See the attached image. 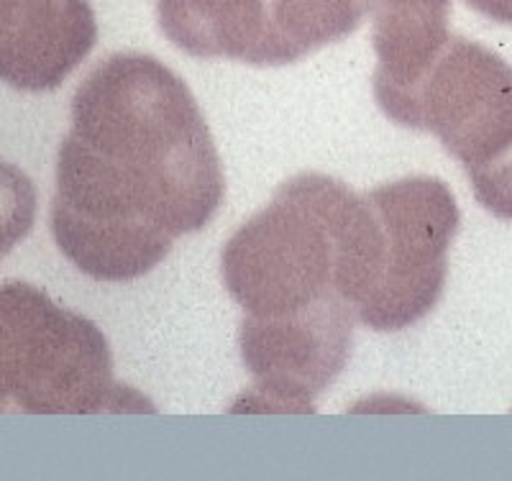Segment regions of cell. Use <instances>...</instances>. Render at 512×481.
<instances>
[{"label":"cell","mask_w":512,"mask_h":481,"mask_svg":"<svg viewBox=\"0 0 512 481\" xmlns=\"http://www.w3.org/2000/svg\"><path fill=\"white\" fill-rule=\"evenodd\" d=\"M226 177L198 100L149 54H113L72 98L49 226L62 256L98 282L157 269L210 223Z\"/></svg>","instance_id":"6da1fadb"},{"label":"cell","mask_w":512,"mask_h":481,"mask_svg":"<svg viewBox=\"0 0 512 481\" xmlns=\"http://www.w3.org/2000/svg\"><path fill=\"white\" fill-rule=\"evenodd\" d=\"M359 195L326 174H297L223 249V284L249 318H277L344 300Z\"/></svg>","instance_id":"7a4b0ae2"},{"label":"cell","mask_w":512,"mask_h":481,"mask_svg":"<svg viewBox=\"0 0 512 481\" xmlns=\"http://www.w3.org/2000/svg\"><path fill=\"white\" fill-rule=\"evenodd\" d=\"M152 412L113 371L111 346L85 315L26 282L0 284V412Z\"/></svg>","instance_id":"3957f363"},{"label":"cell","mask_w":512,"mask_h":481,"mask_svg":"<svg viewBox=\"0 0 512 481\" xmlns=\"http://www.w3.org/2000/svg\"><path fill=\"white\" fill-rule=\"evenodd\" d=\"M364 198L377 221V251L372 287L356 308V320L372 331H402L441 300L459 205L446 182L433 177H408Z\"/></svg>","instance_id":"277c9868"},{"label":"cell","mask_w":512,"mask_h":481,"mask_svg":"<svg viewBox=\"0 0 512 481\" xmlns=\"http://www.w3.org/2000/svg\"><path fill=\"white\" fill-rule=\"evenodd\" d=\"M374 98L395 123L436 136L466 172L512 146V67L477 41L448 36L413 85Z\"/></svg>","instance_id":"5b68a950"},{"label":"cell","mask_w":512,"mask_h":481,"mask_svg":"<svg viewBox=\"0 0 512 481\" xmlns=\"http://www.w3.org/2000/svg\"><path fill=\"white\" fill-rule=\"evenodd\" d=\"M354 320L346 300L277 318L246 315L239 346L254 389L241 410L313 412V402L349 364Z\"/></svg>","instance_id":"8992f818"},{"label":"cell","mask_w":512,"mask_h":481,"mask_svg":"<svg viewBox=\"0 0 512 481\" xmlns=\"http://www.w3.org/2000/svg\"><path fill=\"white\" fill-rule=\"evenodd\" d=\"M95 41L88 0H0V82L13 90H57Z\"/></svg>","instance_id":"52a82bcc"},{"label":"cell","mask_w":512,"mask_h":481,"mask_svg":"<svg viewBox=\"0 0 512 481\" xmlns=\"http://www.w3.org/2000/svg\"><path fill=\"white\" fill-rule=\"evenodd\" d=\"M162 34L190 57L259 67L267 0H157Z\"/></svg>","instance_id":"ba28073f"},{"label":"cell","mask_w":512,"mask_h":481,"mask_svg":"<svg viewBox=\"0 0 512 481\" xmlns=\"http://www.w3.org/2000/svg\"><path fill=\"white\" fill-rule=\"evenodd\" d=\"M377 52L374 93L413 85L448 41L451 0H369Z\"/></svg>","instance_id":"9c48e42d"},{"label":"cell","mask_w":512,"mask_h":481,"mask_svg":"<svg viewBox=\"0 0 512 481\" xmlns=\"http://www.w3.org/2000/svg\"><path fill=\"white\" fill-rule=\"evenodd\" d=\"M369 0H267L259 67H285L359 29Z\"/></svg>","instance_id":"30bf717a"},{"label":"cell","mask_w":512,"mask_h":481,"mask_svg":"<svg viewBox=\"0 0 512 481\" xmlns=\"http://www.w3.org/2000/svg\"><path fill=\"white\" fill-rule=\"evenodd\" d=\"M36 187L24 169L0 159V259L11 254L36 223Z\"/></svg>","instance_id":"8fae6325"},{"label":"cell","mask_w":512,"mask_h":481,"mask_svg":"<svg viewBox=\"0 0 512 481\" xmlns=\"http://www.w3.org/2000/svg\"><path fill=\"white\" fill-rule=\"evenodd\" d=\"M466 174L472 180L474 198L479 200V205H484L497 218L512 221V146L487 167Z\"/></svg>","instance_id":"7c38bea8"},{"label":"cell","mask_w":512,"mask_h":481,"mask_svg":"<svg viewBox=\"0 0 512 481\" xmlns=\"http://www.w3.org/2000/svg\"><path fill=\"white\" fill-rule=\"evenodd\" d=\"M466 3L492 21L512 26V0H466Z\"/></svg>","instance_id":"4fadbf2b"}]
</instances>
